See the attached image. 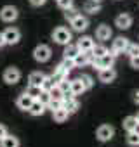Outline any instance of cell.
I'll return each mask as SVG.
<instances>
[{
  "mask_svg": "<svg viewBox=\"0 0 139 147\" xmlns=\"http://www.w3.org/2000/svg\"><path fill=\"white\" fill-rule=\"evenodd\" d=\"M127 47H129V40L123 38V36H118V38L113 42V54L117 55V54H120V52H125Z\"/></svg>",
  "mask_w": 139,
  "mask_h": 147,
  "instance_id": "obj_10",
  "label": "cell"
},
{
  "mask_svg": "<svg viewBox=\"0 0 139 147\" xmlns=\"http://www.w3.org/2000/svg\"><path fill=\"white\" fill-rule=\"evenodd\" d=\"M130 66H132V67H136V69H139V55L130 57Z\"/></svg>",
  "mask_w": 139,
  "mask_h": 147,
  "instance_id": "obj_38",
  "label": "cell"
},
{
  "mask_svg": "<svg viewBox=\"0 0 139 147\" xmlns=\"http://www.w3.org/2000/svg\"><path fill=\"white\" fill-rule=\"evenodd\" d=\"M25 94H28L31 99H37L40 94H42V87H37V85H30L28 88H26V92Z\"/></svg>",
  "mask_w": 139,
  "mask_h": 147,
  "instance_id": "obj_25",
  "label": "cell"
},
{
  "mask_svg": "<svg viewBox=\"0 0 139 147\" xmlns=\"http://www.w3.org/2000/svg\"><path fill=\"white\" fill-rule=\"evenodd\" d=\"M113 62H115V54H113V52H111V54L106 52L104 55H101V57H94V61H92V64L97 66L99 69H103V67H111Z\"/></svg>",
  "mask_w": 139,
  "mask_h": 147,
  "instance_id": "obj_1",
  "label": "cell"
},
{
  "mask_svg": "<svg viewBox=\"0 0 139 147\" xmlns=\"http://www.w3.org/2000/svg\"><path fill=\"white\" fill-rule=\"evenodd\" d=\"M0 145L2 147H19V140L12 135H5L2 140H0Z\"/></svg>",
  "mask_w": 139,
  "mask_h": 147,
  "instance_id": "obj_18",
  "label": "cell"
},
{
  "mask_svg": "<svg viewBox=\"0 0 139 147\" xmlns=\"http://www.w3.org/2000/svg\"><path fill=\"white\" fill-rule=\"evenodd\" d=\"M77 16H78V11H77L75 7H68V9H64V18H66L68 21H73Z\"/></svg>",
  "mask_w": 139,
  "mask_h": 147,
  "instance_id": "obj_30",
  "label": "cell"
},
{
  "mask_svg": "<svg viewBox=\"0 0 139 147\" xmlns=\"http://www.w3.org/2000/svg\"><path fill=\"white\" fill-rule=\"evenodd\" d=\"M5 135H7V128H5L4 125H0V140H2Z\"/></svg>",
  "mask_w": 139,
  "mask_h": 147,
  "instance_id": "obj_39",
  "label": "cell"
},
{
  "mask_svg": "<svg viewBox=\"0 0 139 147\" xmlns=\"http://www.w3.org/2000/svg\"><path fill=\"white\" fill-rule=\"evenodd\" d=\"M40 87H42V90H45V92H49V90H50V88L54 87V82H52L50 78H47V76H45V80L42 82V85H40Z\"/></svg>",
  "mask_w": 139,
  "mask_h": 147,
  "instance_id": "obj_33",
  "label": "cell"
},
{
  "mask_svg": "<svg viewBox=\"0 0 139 147\" xmlns=\"http://www.w3.org/2000/svg\"><path fill=\"white\" fill-rule=\"evenodd\" d=\"M96 36H97V40H110V36H111L110 26H106V24L99 26V28L96 30Z\"/></svg>",
  "mask_w": 139,
  "mask_h": 147,
  "instance_id": "obj_16",
  "label": "cell"
},
{
  "mask_svg": "<svg viewBox=\"0 0 139 147\" xmlns=\"http://www.w3.org/2000/svg\"><path fill=\"white\" fill-rule=\"evenodd\" d=\"M91 52H92L94 57H101V55H104V54L108 52V49H106L104 45H94V47L91 49Z\"/></svg>",
  "mask_w": 139,
  "mask_h": 147,
  "instance_id": "obj_27",
  "label": "cell"
},
{
  "mask_svg": "<svg viewBox=\"0 0 139 147\" xmlns=\"http://www.w3.org/2000/svg\"><path fill=\"white\" fill-rule=\"evenodd\" d=\"M130 57H134V55H139V45H136V43H129V47H127V50H125Z\"/></svg>",
  "mask_w": 139,
  "mask_h": 147,
  "instance_id": "obj_32",
  "label": "cell"
},
{
  "mask_svg": "<svg viewBox=\"0 0 139 147\" xmlns=\"http://www.w3.org/2000/svg\"><path fill=\"white\" fill-rule=\"evenodd\" d=\"M37 100H38V102H42V104L47 107V104L50 102V94H49V92H45V90H42V94L37 97Z\"/></svg>",
  "mask_w": 139,
  "mask_h": 147,
  "instance_id": "obj_31",
  "label": "cell"
},
{
  "mask_svg": "<svg viewBox=\"0 0 139 147\" xmlns=\"http://www.w3.org/2000/svg\"><path fill=\"white\" fill-rule=\"evenodd\" d=\"M97 138L101 140V142H106V140H110L113 135H115V130H113V126H110V125H103V126H99L97 128Z\"/></svg>",
  "mask_w": 139,
  "mask_h": 147,
  "instance_id": "obj_7",
  "label": "cell"
},
{
  "mask_svg": "<svg viewBox=\"0 0 139 147\" xmlns=\"http://www.w3.org/2000/svg\"><path fill=\"white\" fill-rule=\"evenodd\" d=\"M136 119H137V123H139V114H137V116H136Z\"/></svg>",
  "mask_w": 139,
  "mask_h": 147,
  "instance_id": "obj_44",
  "label": "cell"
},
{
  "mask_svg": "<svg viewBox=\"0 0 139 147\" xmlns=\"http://www.w3.org/2000/svg\"><path fill=\"white\" fill-rule=\"evenodd\" d=\"M28 111H30V113H31L33 116H40V114H42V113L45 111V106H44L42 102H38V100L35 99V100L31 102V106H30V109H28Z\"/></svg>",
  "mask_w": 139,
  "mask_h": 147,
  "instance_id": "obj_19",
  "label": "cell"
},
{
  "mask_svg": "<svg viewBox=\"0 0 139 147\" xmlns=\"http://www.w3.org/2000/svg\"><path fill=\"white\" fill-rule=\"evenodd\" d=\"M52 38L56 40V43H61V45H68L70 40H72V33H70L66 28H56L54 33H52Z\"/></svg>",
  "mask_w": 139,
  "mask_h": 147,
  "instance_id": "obj_2",
  "label": "cell"
},
{
  "mask_svg": "<svg viewBox=\"0 0 139 147\" xmlns=\"http://www.w3.org/2000/svg\"><path fill=\"white\" fill-rule=\"evenodd\" d=\"M61 107H64L70 114H72V113H75L77 109H78V102L75 100V99H68V100H63V106Z\"/></svg>",
  "mask_w": 139,
  "mask_h": 147,
  "instance_id": "obj_21",
  "label": "cell"
},
{
  "mask_svg": "<svg viewBox=\"0 0 139 147\" xmlns=\"http://www.w3.org/2000/svg\"><path fill=\"white\" fill-rule=\"evenodd\" d=\"M66 76H68V73H66V71H64L63 67H59V66H57V69H56V71L52 73V75H50L49 78H50V80L54 82V85H59V83H61V82H63V80H64Z\"/></svg>",
  "mask_w": 139,
  "mask_h": 147,
  "instance_id": "obj_14",
  "label": "cell"
},
{
  "mask_svg": "<svg viewBox=\"0 0 139 147\" xmlns=\"http://www.w3.org/2000/svg\"><path fill=\"white\" fill-rule=\"evenodd\" d=\"M0 18H2V21H5V23H12L18 18V9L12 7V5H5L2 11H0Z\"/></svg>",
  "mask_w": 139,
  "mask_h": 147,
  "instance_id": "obj_5",
  "label": "cell"
},
{
  "mask_svg": "<svg viewBox=\"0 0 139 147\" xmlns=\"http://www.w3.org/2000/svg\"><path fill=\"white\" fill-rule=\"evenodd\" d=\"M49 94H50V99H57V100H63V90L59 88V85H54V87L49 90Z\"/></svg>",
  "mask_w": 139,
  "mask_h": 147,
  "instance_id": "obj_28",
  "label": "cell"
},
{
  "mask_svg": "<svg viewBox=\"0 0 139 147\" xmlns=\"http://www.w3.org/2000/svg\"><path fill=\"white\" fill-rule=\"evenodd\" d=\"M134 131H136V133H139V123L136 125V128H134Z\"/></svg>",
  "mask_w": 139,
  "mask_h": 147,
  "instance_id": "obj_43",
  "label": "cell"
},
{
  "mask_svg": "<svg viewBox=\"0 0 139 147\" xmlns=\"http://www.w3.org/2000/svg\"><path fill=\"white\" fill-rule=\"evenodd\" d=\"M70 90H72V94H73V95H80V94H84V92H85V87H84L82 80H80V78H77V80H73V82H70Z\"/></svg>",
  "mask_w": 139,
  "mask_h": 147,
  "instance_id": "obj_13",
  "label": "cell"
},
{
  "mask_svg": "<svg viewBox=\"0 0 139 147\" xmlns=\"http://www.w3.org/2000/svg\"><path fill=\"white\" fill-rule=\"evenodd\" d=\"M19 78H21V73H19L16 67H9V69H5V73H4V82L9 83V85L18 83Z\"/></svg>",
  "mask_w": 139,
  "mask_h": 147,
  "instance_id": "obj_6",
  "label": "cell"
},
{
  "mask_svg": "<svg viewBox=\"0 0 139 147\" xmlns=\"http://www.w3.org/2000/svg\"><path fill=\"white\" fill-rule=\"evenodd\" d=\"M115 76H117V73H115V69H111V67H103V69H99V80H101L103 83L113 82Z\"/></svg>",
  "mask_w": 139,
  "mask_h": 147,
  "instance_id": "obj_8",
  "label": "cell"
},
{
  "mask_svg": "<svg viewBox=\"0 0 139 147\" xmlns=\"http://www.w3.org/2000/svg\"><path fill=\"white\" fill-rule=\"evenodd\" d=\"M59 67H63L66 73H70V69H73V67H77V66H75V61H73V59H70V57H64V61L59 64Z\"/></svg>",
  "mask_w": 139,
  "mask_h": 147,
  "instance_id": "obj_26",
  "label": "cell"
},
{
  "mask_svg": "<svg viewBox=\"0 0 139 147\" xmlns=\"http://www.w3.org/2000/svg\"><path fill=\"white\" fill-rule=\"evenodd\" d=\"M78 49L82 50V52H89L92 47H94V42H92V38L91 36H82L80 40H78Z\"/></svg>",
  "mask_w": 139,
  "mask_h": 147,
  "instance_id": "obj_15",
  "label": "cell"
},
{
  "mask_svg": "<svg viewBox=\"0 0 139 147\" xmlns=\"http://www.w3.org/2000/svg\"><path fill=\"white\" fill-rule=\"evenodd\" d=\"M72 2L73 0H57V4L61 9H68V7H72Z\"/></svg>",
  "mask_w": 139,
  "mask_h": 147,
  "instance_id": "obj_36",
  "label": "cell"
},
{
  "mask_svg": "<svg viewBox=\"0 0 139 147\" xmlns=\"http://www.w3.org/2000/svg\"><path fill=\"white\" fill-rule=\"evenodd\" d=\"M68 111L64 109V107H59V109H54L52 111V116H54V119L57 121V123H63V121H66L68 119Z\"/></svg>",
  "mask_w": 139,
  "mask_h": 147,
  "instance_id": "obj_20",
  "label": "cell"
},
{
  "mask_svg": "<svg viewBox=\"0 0 139 147\" xmlns=\"http://www.w3.org/2000/svg\"><path fill=\"white\" fill-rule=\"evenodd\" d=\"M80 80H82V83H84V87H85V90L92 87V78H91V76H87V75H84V76H80Z\"/></svg>",
  "mask_w": 139,
  "mask_h": 147,
  "instance_id": "obj_35",
  "label": "cell"
},
{
  "mask_svg": "<svg viewBox=\"0 0 139 147\" xmlns=\"http://www.w3.org/2000/svg\"><path fill=\"white\" fill-rule=\"evenodd\" d=\"M30 2H31V5L38 7V5H44L45 4V0H30Z\"/></svg>",
  "mask_w": 139,
  "mask_h": 147,
  "instance_id": "obj_40",
  "label": "cell"
},
{
  "mask_svg": "<svg viewBox=\"0 0 139 147\" xmlns=\"http://www.w3.org/2000/svg\"><path fill=\"white\" fill-rule=\"evenodd\" d=\"M2 35H4L5 43H9V45L18 43V42H19V38H21V33H19V30H16V28H7Z\"/></svg>",
  "mask_w": 139,
  "mask_h": 147,
  "instance_id": "obj_4",
  "label": "cell"
},
{
  "mask_svg": "<svg viewBox=\"0 0 139 147\" xmlns=\"http://www.w3.org/2000/svg\"><path fill=\"white\" fill-rule=\"evenodd\" d=\"M82 50L78 49V45H66V49H64V57H70V59H75V55L77 54H80Z\"/></svg>",
  "mask_w": 139,
  "mask_h": 147,
  "instance_id": "obj_22",
  "label": "cell"
},
{
  "mask_svg": "<svg viewBox=\"0 0 139 147\" xmlns=\"http://www.w3.org/2000/svg\"><path fill=\"white\" fill-rule=\"evenodd\" d=\"M99 9H101L99 0H87L85 2V11L87 12H97Z\"/></svg>",
  "mask_w": 139,
  "mask_h": 147,
  "instance_id": "obj_23",
  "label": "cell"
},
{
  "mask_svg": "<svg viewBox=\"0 0 139 147\" xmlns=\"http://www.w3.org/2000/svg\"><path fill=\"white\" fill-rule=\"evenodd\" d=\"M136 125H137L136 116H127V118L123 119V128H125L127 131H132V130L136 128Z\"/></svg>",
  "mask_w": 139,
  "mask_h": 147,
  "instance_id": "obj_24",
  "label": "cell"
},
{
  "mask_svg": "<svg viewBox=\"0 0 139 147\" xmlns=\"http://www.w3.org/2000/svg\"><path fill=\"white\" fill-rule=\"evenodd\" d=\"M115 24H117L120 30H127V28H130V24H132V18H130L129 14H120V16L115 19Z\"/></svg>",
  "mask_w": 139,
  "mask_h": 147,
  "instance_id": "obj_11",
  "label": "cell"
},
{
  "mask_svg": "<svg viewBox=\"0 0 139 147\" xmlns=\"http://www.w3.org/2000/svg\"><path fill=\"white\" fill-rule=\"evenodd\" d=\"M50 47H47V45H38L35 50H33V57L38 61V62H45V61H49L50 59Z\"/></svg>",
  "mask_w": 139,
  "mask_h": 147,
  "instance_id": "obj_3",
  "label": "cell"
},
{
  "mask_svg": "<svg viewBox=\"0 0 139 147\" xmlns=\"http://www.w3.org/2000/svg\"><path fill=\"white\" fill-rule=\"evenodd\" d=\"M2 45H5V40H4V35L0 33V47H2Z\"/></svg>",
  "mask_w": 139,
  "mask_h": 147,
  "instance_id": "obj_42",
  "label": "cell"
},
{
  "mask_svg": "<svg viewBox=\"0 0 139 147\" xmlns=\"http://www.w3.org/2000/svg\"><path fill=\"white\" fill-rule=\"evenodd\" d=\"M59 88H61L63 92H68V90H70V82H66V78H64V80L59 83Z\"/></svg>",
  "mask_w": 139,
  "mask_h": 147,
  "instance_id": "obj_37",
  "label": "cell"
},
{
  "mask_svg": "<svg viewBox=\"0 0 139 147\" xmlns=\"http://www.w3.org/2000/svg\"><path fill=\"white\" fill-rule=\"evenodd\" d=\"M134 102L139 104V92H134Z\"/></svg>",
  "mask_w": 139,
  "mask_h": 147,
  "instance_id": "obj_41",
  "label": "cell"
},
{
  "mask_svg": "<svg viewBox=\"0 0 139 147\" xmlns=\"http://www.w3.org/2000/svg\"><path fill=\"white\" fill-rule=\"evenodd\" d=\"M33 100H35V99H31L28 94H23V95H19V97H18L16 104H18V107H19V109H25V111H28Z\"/></svg>",
  "mask_w": 139,
  "mask_h": 147,
  "instance_id": "obj_12",
  "label": "cell"
},
{
  "mask_svg": "<svg viewBox=\"0 0 139 147\" xmlns=\"http://www.w3.org/2000/svg\"><path fill=\"white\" fill-rule=\"evenodd\" d=\"M72 23V26H73V30L75 31H84V30H87V26H89V21H87V18H84V16H77L73 21H70Z\"/></svg>",
  "mask_w": 139,
  "mask_h": 147,
  "instance_id": "obj_9",
  "label": "cell"
},
{
  "mask_svg": "<svg viewBox=\"0 0 139 147\" xmlns=\"http://www.w3.org/2000/svg\"><path fill=\"white\" fill-rule=\"evenodd\" d=\"M61 106H63V100H57V99H50V102L47 104V107L52 109V111H54V109H59Z\"/></svg>",
  "mask_w": 139,
  "mask_h": 147,
  "instance_id": "obj_34",
  "label": "cell"
},
{
  "mask_svg": "<svg viewBox=\"0 0 139 147\" xmlns=\"http://www.w3.org/2000/svg\"><path fill=\"white\" fill-rule=\"evenodd\" d=\"M127 144H129V145H139V133H136L134 130L129 131V135H127Z\"/></svg>",
  "mask_w": 139,
  "mask_h": 147,
  "instance_id": "obj_29",
  "label": "cell"
},
{
  "mask_svg": "<svg viewBox=\"0 0 139 147\" xmlns=\"http://www.w3.org/2000/svg\"><path fill=\"white\" fill-rule=\"evenodd\" d=\"M44 80H45V75H44V73H40V71H35V73H31V75H30V78H28L30 85H37V87H40Z\"/></svg>",
  "mask_w": 139,
  "mask_h": 147,
  "instance_id": "obj_17",
  "label": "cell"
}]
</instances>
